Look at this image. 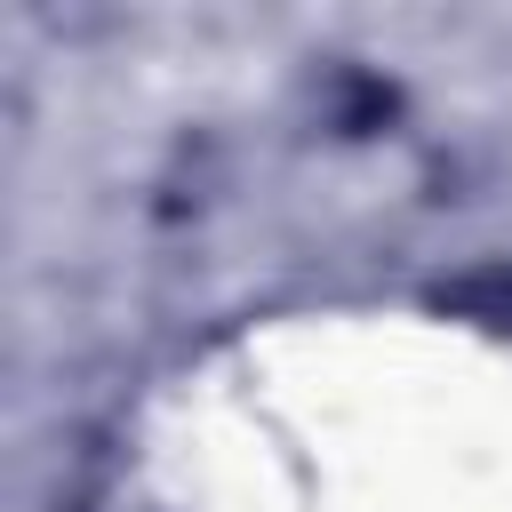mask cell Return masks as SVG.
<instances>
[{
  "instance_id": "cell-2",
  "label": "cell",
  "mask_w": 512,
  "mask_h": 512,
  "mask_svg": "<svg viewBox=\"0 0 512 512\" xmlns=\"http://www.w3.org/2000/svg\"><path fill=\"white\" fill-rule=\"evenodd\" d=\"M328 104H336V128H344V136H368V128L392 120V88L368 80V72H336V80H328Z\"/></svg>"
},
{
  "instance_id": "cell-1",
  "label": "cell",
  "mask_w": 512,
  "mask_h": 512,
  "mask_svg": "<svg viewBox=\"0 0 512 512\" xmlns=\"http://www.w3.org/2000/svg\"><path fill=\"white\" fill-rule=\"evenodd\" d=\"M432 304H448V312H464V320H488V328H512V264L464 272V280L432 288Z\"/></svg>"
}]
</instances>
